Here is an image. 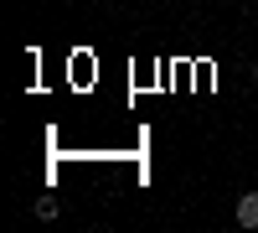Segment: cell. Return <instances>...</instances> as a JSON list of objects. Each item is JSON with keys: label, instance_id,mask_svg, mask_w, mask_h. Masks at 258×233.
Wrapping results in <instances>:
<instances>
[{"label": "cell", "instance_id": "6da1fadb", "mask_svg": "<svg viewBox=\"0 0 258 233\" xmlns=\"http://www.w3.org/2000/svg\"><path fill=\"white\" fill-rule=\"evenodd\" d=\"M238 228H258V192L238 197Z\"/></svg>", "mask_w": 258, "mask_h": 233}, {"label": "cell", "instance_id": "7a4b0ae2", "mask_svg": "<svg viewBox=\"0 0 258 233\" xmlns=\"http://www.w3.org/2000/svg\"><path fill=\"white\" fill-rule=\"evenodd\" d=\"M36 218L52 223V218H57V197H36Z\"/></svg>", "mask_w": 258, "mask_h": 233}, {"label": "cell", "instance_id": "3957f363", "mask_svg": "<svg viewBox=\"0 0 258 233\" xmlns=\"http://www.w3.org/2000/svg\"><path fill=\"white\" fill-rule=\"evenodd\" d=\"M248 78H253V83H258V62H253V68H248Z\"/></svg>", "mask_w": 258, "mask_h": 233}]
</instances>
